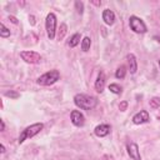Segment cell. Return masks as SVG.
Masks as SVG:
<instances>
[{"instance_id": "obj_1", "label": "cell", "mask_w": 160, "mask_h": 160, "mask_svg": "<svg viewBox=\"0 0 160 160\" xmlns=\"http://www.w3.org/2000/svg\"><path fill=\"white\" fill-rule=\"evenodd\" d=\"M74 102L78 108L82 109V110H91L96 106L98 100L94 96H90L86 94H76L74 96Z\"/></svg>"}, {"instance_id": "obj_2", "label": "cell", "mask_w": 160, "mask_h": 160, "mask_svg": "<svg viewBox=\"0 0 160 160\" xmlns=\"http://www.w3.org/2000/svg\"><path fill=\"white\" fill-rule=\"evenodd\" d=\"M42 128H44V125H42L41 122H36V124H32V125L28 126L26 129H24L22 132H21L20 136H19V144L24 142L25 139L32 138V136H35L36 134H39V132L42 130Z\"/></svg>"}, {"instance_id": "obj_3", "label": "cell", "mask_w": 160, "mask_h": 160, "mask_svg": "<svg viewBox=\"0 0 160 160\" xmlns=\"http://www.w3.org/2000/svg\"><path fill=\"white\" fill-rule=\"evenodd\" d=\"M60 79V72L59 70H50L45 74H42L39 79H38V84L40 85H51L54 82H56Z\"/></svg>"}, {"instance_id": "obj_4", "label": "cell", "mask_w": 160, "mask_h": 160, "mask_svg": "<svg viewBox=\"0 0 160 160\" xmlns=\"http://www.w3.org/2000/svg\"><path fill=\"white\" fill-rule=\"evenodd\" d=\"M45 26H46V32H48V38L50 40H52L55 38V31H56V16L54 12H49L46 16V21H45Z\"/></svg>"}, {"instance_id": "obj_5", "label": "cell", "mask_w": 160, "mask_h": 160, "mask_svg": "<svg viewBox=\"0 0 160 160\" xmlns=\"http://www.w3.org/2000/svg\"><path fill=\"white\" fill-rule=\"evenodd\" d=\"M129 25H130V29H131L132 31L138 32V34H142V32L146 31V25H145V22H144L140 18H138V16H135V15L130 16V19H129Z\"/></svg>"}, {"instance_id": "obj_6", "label": "cell", "mask_w": 160, "mask_h": 160, "mask_svg": "<svg viewBox=\"0 0 160 160\" xmlns=\"http://www.w3.org/2000/svg\"><path fill=\"white\" fill-rule=\"evenodd\" d=\"M20 56L24 61L30 62V64H39L41 61V56L40 54L35 52V51H21Z\"/></svg>"}, {"instance_id": "obj_7", "label": "cell", "mask_w": 160, "mask_h": 160, "mask_svg": "<svg viewBox=\"0 0 160 160\" xmlns=\"http://www.w3.org/2000/svg\"><path fill=\"white\" fill-rule=\"evenodd\" d=\"M70 118H71V122L75 126H82L85 122V118L79 110H72L70 114Z\"/></svg>"}, {"instance_id": "obj_8", "label": "cell", "mask_w": 160, "mask_h": 160, "mask_svg": "<svg viewBox=\"0 0 160 160\" xmlns=\"http://www.w3.org/2000/svg\"><path fill=\"white\" fill-rule=\"evenodd\" d=\"M149 121V112L146 110H141L139 111L138 114H135L132 116V122L139 125V124H144V122H148Z\"/></svg>"}, {"instance_id": "obj_9", "label": "cell", "mask_w": 160, "mask_h": 160, "mask_svg": "<svg viewBox=\"0 0 160 160\" xmlns=\"http://www.w3.org/2000/svg\"><path fill=\"white\" fill-rule=\"evenodd\" d=\"M126 149H128V154L131 159L134 160H140V152H139V146L135 144V142H129L126 145Z\"/></svg>"}, {"instance_id": "obj_10", "label": "cell", "mask_w": 160, "mask_h": 160, "mask_svg": "<svg viewBox=\"0 0 160 160\" xmlns=\"http://www.w3.org/2000/svg\"><path fill=\"white\" fill-rule=\"evenodd\" d=\"M94 132H95V135L99 136V138L106 136V135L110 132V125H108V124H100V125H98V126L95 128Z\"/></svg>"}, {"instance_id": "obj_11", "label": "cell", "mask_w": 160, "mask_h": 160, "mask_svg": "<svg viewBox=\"0 0 160 160\" xmlns=\"http://www.w3.org/2000/svg\"><path fill=\"white\" fill-rule=\"evenodd\" d=\"M104 88H105V74L102 71H100L96 78V81H95V90L98 92H102Z\"/></svg>"}, {"instance_id": "obj_12", "label": "cell", "mask_w": 160, "mask_h": 160, "mask_svg": "<svg viewBox=\"0 0 160 160\" xmlns=\"http://www.w3.org/2000/svg\"><path fill=\"white\" fill-rule=\"evenodd\" d=\"M102 20L105 21V24L112 25L114 21H115V14H114V11L110 10V9H105L102 11Z\"/></svg>"}, {"instance_id": "obj_13", "label": "cell", "mask_w": 160, "mask_h": 160, "mask_svg": "<svg viewBox=\"0 0 160 160\" xmlns=\"http://www.w3.org/2000/svg\"><path fill=\"white\" fill-rule=\"evenodd\" d=\"M126 59H128V62H129V69H130V72H131V74H135V72H136V70H138V62H136V58L134 56V54H128Z\"/></svg>"}, {"instance_id": "obj_14", "label": "cell", "mask_w": 160, "mask_h": 160, "mask_svg": "<svg viewBox=\"0 0 160 160\" xmlns=\"http://www.w3.org/2000/svg\"><path fill=\"white\" fill-rule=\"evenodd\" d=\"M80 42V34L79 32H76V34H74L71 38H70V40H69V46L70 48H75L78 44Z\"/></svg>"}, {"instance_id": "obj_15", "label": "cell", "mask_w": 160, "mask_h": 160, "mask_svg": "<svg viewBox=\"0 0 160 160\" xmlns=\"http://www.w3.org/2000/svg\"><path fill=\"white\" fill-rule=\"evenodd\" d=\"M90 44H91V40L89 36H85L82 40H81V50L82 51H88L90 49Z\"/></svg>"}, {"instance_id": "obj_16", "label": "cell", "mask_w": 160, "mask_h": 160, "mask_svg": "<svg viewBox=\"0 0 160 160\" xmlns=\"http://www.w3.org/2000/svg\"><path fill=\"white\" fill-rule=\"evenodd\" d=\"M125 74H126V68L122 65V66L118 68V70L115 72V76H116V79H124L125 78Z\"/></svg>"}, {"instance_id": "obj_17", "label": "cell", "mask_w": 160, "mask_h": 160, "mask_svg": "<svg viewBox=\"0 0 160 160\" xmlns=\"http://www.w3.org/2000/svg\"><path fill=\"white\" fill-rule=\"evenodd\" d=\"M0 29H1V30H0V36H1V38H8V36H10V30H9L2 22L0 24Z\"/></svg>"}, {"instance_id": "obj_18", "label": "cell", "mask_w": 160, "mask_h": 160, "mask_svg": "<svg viewBox=\"0 0 160 160\" xmlns=\"http://www.w3.org/2000/svg\"><path fill=\"white\" fill-rule=\"evenodd\" d=\"M109 90L114 94H120L121 92V88L118 85V84H110L109 85Z\"/></svg>"}, {"instance_id": "obj_19", "label": "cell", "mask_w": 160, "mask_h": 160, "mask_svg": "<svg viewBox=\"0 0 160 160\" xmlns=\"http://www.w3.org/2000/svg\"><path fill=\"white\" fill-rule=\"evenodd\" d=\"M150 106L152 109H158L160 106V98H152L150 100Z\"/></svg>"}, {"instance_id": "obj_20", "label": "cell", "mask_w": 160, "mask_h": 160, "mask_svg": "<svg viewBox=\"0 0 160 160\" xmlns=\"http://www.w3.org/2000/svg\"><path fill=\"white\" fill-rule=\"evenodd\" d=\"M65 34H66V25H65V24H61V25H60V31H59V34H58L59 40H61Z\"/></svg>"}, {"instance_id": "obj_21", "label": "cell", "mask_w": 160, "mask_h": 160, "mask_svg": "<svg viewBox=\"0 0 160 160\" xmlns=\"http://www.w3.org/2000/svg\"><path fill=\"white\" fill-rule=\"evenodd\" d=\"M75 6H76V10L79 14H82L84 11V4L81 1H75Z\"/></svg>"}, {"instance_id": "obj_22", "label": "cell", "mask_w": 160, "mask_h": 160, "mask_svg": "<svg viewBox=\"0 0 160 160\" xmlns=\"http://www.w3.org/2000/svg\"><path fill=\"white\" fill-rule=\"evenodd\" d=\"M126 108H128V102H126V101H122V102H120V105H119V109H120L121 111H125V110H126Z\"/></svg>"}, {"instance_id": "obj_23", "label": "cell", "mask_w": 160, "mask_h": 160, "mask_svg": "<svg viewBox=\"0 0 160 160\" xmlns=\"http://www.w3.org/2000/svg\"><path fill=\"white\" fill-rule=\"evenodd\" d=\"M5 95L6 96H10V98H18L19 96L18 92H12V91H8V92H5Z\"/></svg>"}, {"instance_id": "obj_24", "label": "cell", "mask_w": 160, "mask_h": 160, "mask_svg": "<svg viewBox=\"0 0 160 160\" xmlns=\"http://www.w3.org/2000/svg\"><path fill=\"white\" fill-rule=\"evenodd\" d=\"M9 20H10L11 22H14V24H18V19H16L15 16H9Z\"/></svg>"}, {"instance_id": "obj_25", "label": "cell", "mask_w": 160, "mask_h": 160, "mask_svg": "<svg viewBox=\"0 0 160 160\" xmlns=\"http://www.w3.org/2000/svg\"><path fill=\"white\" fill-rule=\"evenodd\" d=\"M29 20H30V24H31V25H34V24H35V18H34L32 15H30V16H29Z\"/></svg>"}, {"instance_id": "obj_26", "label": "cell", "mask_w": 160, "mask_h": 160, "mask_svg": "<svg viewBox=\"0 0 160 160\" xmlns=\"http://www.w3.org/2000/svg\"><path fill=\"white\" fill-rule=\"evenodd\" d=\"M0 124H1V131H4V129H5V122H4V120H0Z\"/></svg>"}, {"instance_id": "obj_27", "label": "cell", "mask_w": 160, "mask_h": 160, "mask_svg": "<svg viewBox=\"0 0 160 160\" xmlns=\"http://www.w3.org/2000/svg\"><path fill=\"white\" fill-rule=\"evenodd\" d=\"M0 151H1V152H5V146H4L2 144L0 145Z\"/></svg>"}, {"instance_id": "obj_28", "label": "cell", "mask_w": 160, "mask_h": 160, "mask_svg": "<svg viewBox=\"0 0 160 160\" xmlns=\"http://www.w3.org/2000/svg\"><path fill=\"white\" fill-rule=\"evenodd\" d=\"M154 39H155V40H158V41L160 42V36H154Z\"/></svg>"}, {"instance_id": "obj_29", "label": "cell", "mask_w": 160, "mask_h": 160, "mask_svg": "<svg viewBox=\"0 0 160 160\" xmlns=\"http://www.w3.org/2000/svg\"><path fill=\"white\" fill-rule=\"evenodd\" d=\"M159 66H160V60H159Z\"/></svg>"}]
</instances>
